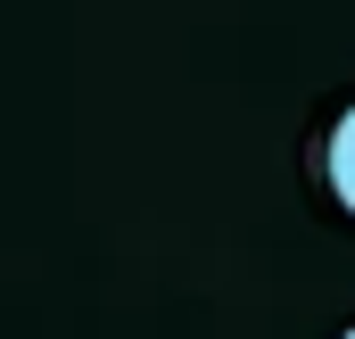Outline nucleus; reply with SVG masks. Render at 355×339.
Here are the masks:
<instances>
[{
    "mask_svg": "<svg viewBox=\"0 0 355 339\" xmlns=\"http://www.w3.org/2000/svg\"><path fill=\"white\" fill-rule=\"evenodd\" d=\"M322 190H331L339 215H355V99L339 108V124L322 133Z\"/></svg>",
    "mask_w": 355,
    "mask_h": 339,
    "instance_id": "f257e3e1",
    "label": "nucleus"
},
{
    "mask_svg": "<svg viewBox=\"0 0 355 339\" xmlns=\"http://www.w3.org/2000/svg\"><path fill=\"white\" fill-rule=\"evenodd\" d=\"M339 339H355V323H347V331H339Z\"/></svg>",
    "mask_w": 355,
    "mask_h": 339,
    "instance_id": "f03ea898",
    "label": "nucleus"
}]
</instances>
